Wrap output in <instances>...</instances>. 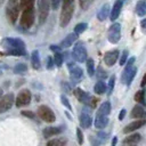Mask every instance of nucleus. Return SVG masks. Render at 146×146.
<instances>
[{"instance_id":"f257e3e1","label":"nucleus","mask_w":146,"mask_h":146,"mask_svg":"<svg viewBox=\"0 0 146 146\" xmlns=\"http://www.w3.org/2000/svg\"><path fill=\"white\" fill-rule=\"evenodd\" d=\"M34 18H35V11H34V8L33 7L23 10V14H22L21 19H19L21 27H23L24 30H29L33 25Z\"/></svg>"},{"instance_id":"f03ea898","label":"nucleus","mask_w":146,"mask_h":146,"mask_svg":"<svg viewBox=\"0 0 146 146\" xmlns=\"http://www.w3.org/2000/svg\"><path fill=\"white\" fill-rule=\"evenodd\" d=\"M73 13H74V3L62 6V11H60V16H59V25L62 27H65L68 25Z\"/></svg>"},{"instance_id":"7ed1b4c3","label":"nucleus","mask_w":146,"mask_h":146,"mask_svg":"<svg viewBox=\"0 0 146 146\" xmlns=\"http://www.w3.org/2000/svg\"><path fill=\"white\" fill-rule=\"evenodd\" d=\"M50 11V0H38V19L39 24H43Z\"/></svg>"},{"instance_id":"20e7f679","label":"nucleus","mask_w":146,"mask_h":146,"mask_svg":"<svg viewBox=\"0 0 146 146\" xmlns=\"http://www.w3.org/2000/svg\"><path fill=\"white\" fill-rule=\"evenodd\" d=\"M72 57L79 63H83L88 59V52L82 42L75 43V46L73 47V50H72Z\"/></svg>"},{"instance_id":"39448f33","label":"nucleus","mask_w":146,"mask_h":146,"mask_svg":"<svg viewBox=\"0 0 146 146\" xmlns=\"http://www.w3.org/2000/svg\"><path fill=\"white\" fill-rule=\"evenodd\" d=\"M1 47L7 51L13 49H25V43L21 39L15 38H5L1 40Z\"/></svg>"},{"instance_id":"423d86ee","label":"nucleus","mask_w":146,"mask_h":146,"mask_svg":"<svg viewBox=\"0 0 146 146\" xmlns=\"http://www.w3.org/2000/svg\"><path fill=\"white\" fill-rule=\"evenodd\" d=\"M38 115L41 120H43L48 123H51L56 120V116H55V113L52 112V110L46 105H41L38 108Z\"/></svg>"},{"instance_id":"0eeeda50","label":"nucleus","mask_w":146,"mask_h":146,"mask_svg":"<svg viewBox=\"0 0 146 146\" xmlns=\"http://www.w3.org/2000/svg\"><path fill=\"white\" fill-rule=\"evenodd\" d=\"M74 95H75V97L79 99V102H81L82 104H84V105H87V106H95V104H96V99L92 97V96H90L89 94H87L86 91H83L82 89H75V91H74Z\"/></svg>"},{"instance_id":"6e6552de","label":"nucleus","mask_w":146,"mask_h":146,"mask_svg":"<svg viewBox=\"0 0 146 146\" xmlns=\"http://www.w3.org/2000/svg\"><path fill=\"white\" fill-rule=\"evenodd\" d=\"M108 41L112 43H117L121 39V25L119 23H114L108 30Z\"/></svg>"},{"instance_id":"1a4fd4ad","label":"nucleus","mask_w":146,"mask_h":146,"mask_svg":"<svg viewBox=\"0 0 146 146\" xmlns=\"http://www.w3.org/2000/svg\"><path fill=\"white\" fill-rule=\"evenodd\" d=\"M14 102H15V98H14L13 94L3 95L0 98V113H5L8 110H10L13 104H14Z\"/></svg>"},{"instance_id":"9d476101","label":"nucleus","mask_w":146,"mask_h":146,"mask_svg":"<svg viewBox=\"0 0 146 146\" xmlns=\"http://www.w3.org/2000/svg\"><path fill=\"white\" fill-rule=\"evenodd\" d=\"M31 97H32V96H31L30 90H27V89L22 90V91L18 94V96H17V98H16V100H15L16 106H17V107H23V106L29 105L30 102H31Z\"/></svg>"},{"instance_id":"9b49d317","label":"nucleus","mask_w":146,"mask_h":146,"mask_svg":"<svg viewBox=\"0 0 146 146\" xmlns=\"http://www.w3.org/2000/svg\"><path fill=\"white\" fill-rule=\"evenodd\" d=\"M19 10H21L19 3H16V5H9V3H8V5H7V10H6V13H7L8 21H9L11 24L16 23V21H17V18H18Z\"/></svg>"},{"instance_id":"f8f14e48","label":"nucleus","mask_w":146,"mask_h":146,"mask_svg":"<svg viewBox=\"0 0 146 146\" xmlns=\"http://www.w3.org/2000/svg\"><path fill=\"white\" fill-rule=\"evenodd\" d=\"M119 56H120V52L119 50L114 49V50H111V51H107L105 55H104V63L107 65V66H113L116 60L119 59Z\"/></svg>"},{"instance_id":"ddd939ff","label":"nucleus","mask_w":146,"mask_h":146,"mask_svg":"<svg viewBox=\"0 0 146 146\" xmlns=\"http://www.w3.org/2000/svg\"><path fill=\"white\" fill-rule=\"evenodd\" d=\"M68 67H70V75H71V80L74 81V82H79L82 78V70L72 64V62H68Z\"/></svg>"},{"instance_id":"4468645a","label":"nucleus","mask_w":146,"mask_h":146,"mask_svg":"<svg viewBox=\"0 0 146 146\" xmlns=\"http://www.w3.org/2000/svg\"><path fill=\"white\" fill-rule=\"evenodd\" d=\"M145 124H146V119L136 120V121H133V122H131V123L127 124V125H125V128L123 129V132H124V133L132 132V131H135V130H137V129L141 128V127H143V125H145Z\"/></svg>"},{"instance_id":"2eb2a0df","label":"nucleus","mask_w":146,"mask_h":146,"mask_svg":"<svg viewBox=\"0 0 146 146\" xmlns=\"http://www.w3.org/2000/svg\"><path fill=\"white\" fill-rule=\"evenodd\" d=\"M122 6H123V0H116L113 8L111 9V13H110V19L111 21H115L116 18H119L120 14H121V9H122Z\"/></svg>"},{"instance_id":"dca6fc26","label":"nucleus","mask_w":146,"mask_h":146,"mask_svg":"<svg viewBox=\"0 0 146 146\" xmlns=\"http://www.w3.org/2000/svg\"><path fill=\"white\" fill-rule=\"evenodd\" d=\"M130 116L132 119H137V120L146 119V110L140 105H136V106H133Z\"/></svg>"},{"instance_id":"f3484780","label":"nucleus","mask_w":146,"mask_h":146,"mask_svg":"<svg viewBox=\"0 0 146 146\" xmlns=\"http://www.w3.org/2000/svg\"><path fill=\"white\" fill-rule=\"evenodd\" d=\"M62 131H63V127H48L42 130V135L44 138H49V137L59 135Z\"/></svg>"},{"instance_id":"a211bd4d","label":"nucleus","mask_w":146,"mask_h":146,"mask_svg":"<svg viewBox=\"0 0 146 146\" xmlns=\"http://www.w3.org/2000/svg\"><path fill=\"white\" fill-rule=\"evenodd\" d=\"M76 40H78V35H76L75 33H70V34H67V35L64 38V40L60 42L59 47H60V48H67V47L72 46Z\"/></svg>"},{"instance_id":"6ab92c4d","label":"nucleus","mask_w":146,"mask_h":146,"mask_svg":"<svg viewBox=\"0 0 146 146\" xmlns=\"http://www.w3.org/2000/svg\"><path fill=\"white\" fill-rule=\"evenodd\" d=\"M136 73H137V68H136V67H132V68H130L128 72L122 73V82H124L125 84L130 86V83L132 82V80H133Z\"/></svg>"},{"instance_id":"aec40b11","label":"nucleus","mask_w":146,"mask_h":146,"mask_svg":"<svg viewBox=\"0 0 146 146\" xmlns=\"http://www.w3.org/2000/svg\"><path fill=\"white\" fill-rule=\"evenodd\" d=\"M110 9H111L110 3H104V5L99 8V10H98V13H97V18H98L99 21H105V19L108 17V15H110Z\"/></svg>"},{"instance_id":"412c9836","label":"nucleus","mask_w":146,"mask_h":146,"mask_svg":"<svg viewBox=\"0 0 146 146\" xmlns=\"http://www.w3.org/2000/svg\"><path fill=\"white\" fill-rule=\"evenodd\" d=\"M108 122V119L107 116H104V115H96V120H95V127L98 128V129H103L106 127Z\"/></svg>"},{"instance_id":"4be33fe9","label":"nucleus","mask_w":146,"mask_h":146,"mask_svg":"<svg viewBox=\"0 0 146 146\" xmlns=\"http://www.w3.org/2000/svg\"><path fill=\"white\" fill-rule=\"evenodd\" d=\"M141 139V135L140 133H132L130 136H128L124 140H123V144H129V145H135L137 143H139Z\"/></svg>"},{"instance_id":"5701e85b","label":"nucleus","mask_w":146,"mask_h":146,"mask_svg":"<svg viewBox=\"0 0 146 146\" xmlns=\"http://www.w3.org/2000/svg\"><path fill=\"white\" fill-rule=\"evenodd\" d=\"M136 14L140 17L146 15V0H140L136 5Z\"/></svg>"},{"instance_id":"b1692460","label":"nucleus","mask_w":146,"mask_h":146,"mask_svg":"<svg viewBox=\"0 0 146 146\" xmlns=\"http://www.w3.org/2000/svg\"><path fill=\"white\" fill-rule=\"evenodd\" d=\"M111 107H112V106H111V103H110V102H104V103L100 105V107H99L97 114H98V115L107 116V115L110 114V112H111Z\"/></svg>"},{"instance_id":"393cba45","label":"nucleus","mask_w":146,"mask_h":146,"mask_svg":"<svg viewBox=\"0 0 146 146\" xmlns=\"http://www.w3.org/2000/svg\"><path fill=\"white\" fill-rule=\"evenodd\" d=\"M31 63H32V67L34 70H38L40 68V65H41V62H40V56H39V51L34 50L31 55Z\"/></svg>"},{"instance_id":"a878e982","label":"nucleus","mask_w":146,"mask_h":146,"mask_svg":"<svg viewBox=\"0 0 146 146\" xmlns=\"http://www.w3.org/2000/svg\"><path fill=\"white\" fill-rule=\"evenodd\" d=\"M92 121H91V117L87 114V113H82L80 114V124L82 128H90Z\"/></svg>"},{"instance_id":"bb28decb","label":"nucleus","mask_w":146,"mask_h":146,"mask_svg":"<svg viewBox=\"0 0 146 146\" xmlns=\"http://www.w3.org/2000/svg\"><path fill=\"white\" fill-rule=\"evenodd\" d=\"M106 89H107V87H106V84H105V82L104 81H98L96 84H95V87H94V91L97 94V95H103L105 91H106Z\"/></svg>"},{"instance_id":"cd10ccee","label":"nucleus","mask_w":146,"mask_h":146,"mask_svg":"<svg viewBox=\"0 0 146 146\" xmlns=\"http://www.w3.org/2000/svg\"><path fill=\"white\" fill-rule=\"evenodd\" d=\"M86 63H87V71H88V74H89L90 76H94L95 73H96L94 59H92V58H88V59L86 60Z\"/></svg>"},{"instance_id":"c85d7f7f","label":"nucleus","mask_w":146,"mask_h":146,"mask_svg":"<svg viewBox=\"0 0 146 146\" xmlns=\"http://www.w3.org/2000/svg\"><path fill=\"white\" fill-rule=\"evenodd\" d=\"M66 144V139L64 138H55L47 143L46 146H64Z\"/></svg>"},{"instance_id":"c756f323","label":"nucleus","mask_w":146,"mask_h":146,"mask_svg":"<svg viewBox=\"0 0 146 146\" xmlns=\"http://www.w3.org/2000/svg\"><path fill=\"white\" fill-rule=\"evenodd\" d=\"M135 100L138 103V104H141V105H145L146 102H145V91L144 90H139L135 94Z\"/></svg>"},{"instance_id":"7c9ffc66","label":"nucleus","mask_w":146,"mask_h":146,"mask_svg":"<svg viewBox=\"0 0 146 146\" xmlns=\"http://www.w3.org/2000/svg\"><path fill=\"white\" fill-rule=\"evenodd\" d=\"M87 27H88V24H87V23H79V24H76L75 27H74V33H75L76 35H80V34H82V33L87 30Z\"/></svg>"},{"instance_id":"2f4dec72","label":"nucleus","mask_w":146,"mask_h":146,"mask_svg":"<svg viewBox=\"0 0 146 146\" xmlns=\"http://www.w3.org/2000/svg\"><path fill=\"white\" fill-rule=\"evenodd\" d=\"M35 0H19V8L25 10L27 8H32Z\"/></svg>"},{"instance_id":"473e14b6","label":"nucleus","mask_w":146,"mask_h":146,"mask_svg":"<svg viewBox=\"0 0 146 146\" xmlns=\"http://www.w3.org/2000/svg\"><path fill=\"white\" fill-rule=\"evenodd\" d=\"M26 71H27V66L24 63H18L14 67V73L16 74H22V73H25Z\"/></svg>"},{"instance_id":"72a5a7b5","label":"nucleus","mask_w":146,"mask_h":146,"mask_svg":"<svg viewBox=\"0 0 146 146\" xmlns=\"http://www.w3.org/2000/svg\"><path fill=\"white\" fill-rule=\"evenodd\" d=\"M52 60H54V65H56L57 67H60L62 64H63V62H64L63 55H62L60 52H56V54L54 55V57H52Z\"/></svg>"},{"instance_id":"f704fd0d","label":"nucleus","mask_w":146,"mask_h":146,"mask_svg":"<svg viewBox=\"0 0 146 146\" xmlns=\"http://www.w3.org/2000/svg\"><path fill=\"white\" fill-rule=\"evenodd\" d=\"M7 54L11 55V56H24L25 49H13V50H8Z\"/></svg>"},{"instance_id":"c9c22d12","label":"nucleus","mask_w":146,"mask_h":146,"mask_svg":"<svg viewBox=\"0 0 146 146\" xmlns=\"http://www.w3.org/2000/svg\"><path fill=\"white\" fill-rule=\"evenodd\" d=\"M127 58H128V50L124 49L121 54V58H120V65H124L127 63Z\"/></svg>"},{"instance_id":"e433bc0d","label":"nucleus","mask_w":146,"mask_h":146,"mask_svg":"<svg viewBox=\"0 0 146 146\" xmlns=\"http://www.w3.org/2000/svg\"><path fill=\"white\" fill-rule=\"evenodd\" d=\"M114 83H115V76H114V75H112V76L110 78V81H108V84H107L108 94H111V92H112V90H113V88H114Z\"/></svg>"},{"instance_id":"4c0bfd02","label":"nucleus","mask_w":146,"mask_h":146,"mask_svg":"<svg viewBox=\"0 0 146 146\" xmlns=\"http://www.w3.org/2000/svg\"><path fill=\"white\" fill-rule=\"evenodd\" d=\"M90 2H91V0H79L80 7H81V9H83V10H87V8L89 7Z\"/></svg>"},{"instance_id":"58836bf2","label":"nucleus","mask_w":146,"mask_h":146,"mask_svg":"<svg viewBox=\"0 0 146 146\" xmlns=\"http://www.w3.org/2000/svg\"><path fill=\"white\" fill-rule=\"evenodd\" d=\"M76 136H78V143H79V145H82L83 144V133H82V131H81L80 128L76 129Z\"/></svg>"},{"instance_id":"ea45409f","label":"nucleus","mask_w":146,"mask_h":146,"mask_svg":"<svg viewBox=\"0 0 146 146\" xmlns=\"http://www.w3.org/2000/svg\"><path fill=\"white\" fill-rule=\"evenodd\" d=\"M60 100H62V104H63L64 106H66L68 110H71V108H72V107H71V104H70V102H68V99H67L64 95H62V96H60Z\"/></svg>"},{"instance_id":"a19ab883","label":"nucleus","mask_w":146,"mask_h":146,"mask_svg":"<svg viewBox=\"0 0 146 146\" xmlns=\"http://www.w3.org/2000/svg\"><path fill=\"white\" fill-rule=\"evenodd\" d=\"M62 1L63 0H50V7L56 10V9H58V7H59V5H60Z\"/></svg>"},{"instance_id":"79ce46f5","label":"nucleus","mask_w":146,"mask_h":146,"mask_svg":"<svg viewBox=\"0 0 146 146\" xmlns=\"http://www.w3.org/2000/svg\"><path fill=\"white\" fill-rule=\"evenodd\" d=\"M22 115H24V116H27V117H30V119H35V114L33 113V112H30V111H23L22 112Z\"/></svg>"},{"instance_id":"37998d69","label":"nucleus","mask_w":146,"mask_h":146,"mask_svg":"<svg viewBox=\"0 0 146 146\" xmlns=\"http://www.w3.org/2000/svg\"><path fill=\"white\" fill-rule=\"evenodd\" d=\"M52 66H54V60H52L51 57H48L47 58V67L48 68H51Z\"/></svg>"},{"instance_id":"c03bdc74","label":"nucleus","mask_w":146,"mask_h":146,"mask_svg":"<svg viewBox=\"0 0 146 146\" xmlns=\"http://www.w3.org/2000/svg\"><path fill=\"white\" fill-rule=\"evenodd\" d=\"M50 50L55 51V54H56V52H59V50H60V47H59V46H55V44H51V46H50Z\"/></svg>"},{"instance_id":"a18cd8bd","label":"nucleus","mask_w":146,"mask_h":146,"mask_svg":"<svg viewBox=\"0 0 146 146\" xmlns=\"http://www.w3.org/2000/svg\"><path fill=\"white\" fill-rule=\"evenodd\" d=\"M98 73H99V74H98V76H99V78H100V76H102V78H105V76H106V74H105L106 72H105L102 67H99V68H98Z\"/></svg>"},{"instance_id":"49530a36","label":"nucleus","mask_w":146,"mask_h":146,"mask_svg":"<svg viewBox=\"0 0 146 146\" xmlns=\"http://www.w3.org/2000/svg\"><path fill=\"white\" fill-rule=\"evenodd\" d=\"M124 115H125V110H124V108H122V110H121V112H120V114H119V120H123Z\"/></svg>"},{"instance_id":"de8ad7c7","label":"nucleus","mask_w":146,"mask_h":146,"mask_svg":"<svg viewBox=\"0 0 146 146\" xmlns=\"http://www.w3.org/2000/svg\"><path fill=\"white\" fill-rule=\"evenodd\" d=\"M63 88H65V92H67V94H70L71 92V89H70V87H68V84L67 83H63Z\"/></svg>"},{"instance_id":"09e8293b","label":"nucleus","mask_w":146,"mask_h":146,"mask_svg":"<svg viewBox=\"0 0 146 146\" xmlns=\"http://www.w3.org/2000/svg\"><path fill=\"white\" fill-rule=\"evenodd\" d=\"M140 86H141V87H145V86H146V73H145V75H144L143 79H141V83H140Z\"/></svg>"},{"instance_id":"8fccbe9b","label":"nucleus","mask_w":146,"mask_h":146,"mask_svg":"<svg viewBox=\"0 0 146 146\" xmlns=\"http://www.w3.org/2000/svg\"><path fill=\"white\" fill-rule=\"evenodd\" d=\"M63 5H72L74 3V0H63Z\"/></svg>"},{"instance_id":"3c124183","label":"nucleus","mask_w":146,"mask_h":146,"mask_svg":"<svg viewBox=\"0 0 146 146\" xmlns=\"http://www.w3.org/2000/svg\"><path fill=\"white\" fill-rule=\"evenodd\" d=\"M8 3L9 5H16V3H18V0H8Z\"/></svg>"},{"instance_id":"603ef678","label":"nucleus","mask_w":146,"mask_h":146,"mask_svg":"<svg viewBox=\"0 0 146 146\" xmlns=\"http://www.w3.org/2000/svg\"><path fill=\"white\" fill-rule=\"evenodd\" d=\"M115 144H116V138H114V139H113V143H112V146H115Z\"/></svg>"},{"instance_id":"864d4df0","label":"nucleus","mask_w":146,"mask_h":146,"mask_svg":"<svg viewBox=\"0 0 146 146\" xmlns=\"http://www.w3.org/2000/svg\"><path fill=\"white\" fill-rule=\"evenodd\" d=\"M1 97H2V89L0 88V98H1Z\"/></svg>"},{"instance_id":"5fc2aeb1","label":"nucleus","mask_w":146,"mask_h":146,"mask_svg":"<svg viewBox=\"0 0 146 146\" xmlns=\"http://www.w3.org/2000/svg\"><path fill=\"white\" fill-rule=\"evenodd\" d=\"M2 2H3V0H0V5H1V3H2Z\"/></svg>"},{"instance_id":"6e6d98bb","label":"nucleus","mask_w":146,"mask_h":146,"mask_svg":"<svg viewBox=\"0 0 146 146\" xmlns=\"http://www.w3.org/2000/svg\"><path fill=\"white\" fill-rule=\"evenodd\" d=\"M0 74H1V73H0Z\"/></svg>"}]
</instances>
